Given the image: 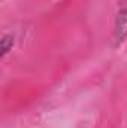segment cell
Returning a JSON list of instances; mask_svg holds the SVG:
<instances>
[{"instance_id": "6da1fadb", "label": "cell", "mask_w": 127, "mask_h": 128, "mask_svg": "<svg viewBox=\"0 0 127 128\" xmlns=\"http://www.w3.org/2000/svg\"><path fill=\"white\" fill-rule=\"evenodd\" d=\"M127 39V0H120L115 20H114V32L112 40L115 45L123 43Z\"/></svg>"}, {"instance_id": "7a4b0ae2", "label": "cell", "mask_w": 127, "mask_h": 128, "mask_svg": "<svg viewBox=\"0 0 127 128\" xmlns=\"http://www.w3.org/2000/svg\"><path fill=\"white\" fill-rule=\"evenodd\" d=\"M0 46H2V58H5L14 46V36L12 34H3L2 40H0Z\"/></svg>"}]
</instances>
